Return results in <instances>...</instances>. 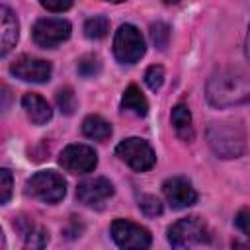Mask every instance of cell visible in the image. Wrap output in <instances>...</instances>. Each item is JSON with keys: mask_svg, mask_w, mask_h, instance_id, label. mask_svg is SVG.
<instances>
[{"mask_svg": "<svg viewBox=\"0 0 250 250\" xmlns=\"http://www.w3.org/2000/svg\"><path fill=\"white\" fill-rule=\"evenodd\" d=\"M207 100L215 107H232L250 102V72L234 66L215 70L207 80Z\"/></svg>", "mask_w": 250, "mask_h": 250, "instance_id": "6da1fadb", "label": "cell"}, {"mask_svg": "<svg viewBox=\"0 0 250 250\" xmlns=\"http://www.w3.org/2000/svg\"><path fill=\"white\" fill-rule=\"evenodd\" d=\"M207 143L219 158H238L246 150V133L240 123L221 121L207 129Z\"/></svg>", "mask_w": 250, "mask_h": 250, "instance_id": "7a4b0ae2", "label": "cell"}, {"mask_svg": "<svg viewBox=\"0 0 250 250\" xmlns=\"http://www.w3.org/2000/svg\"><path fill=\"white\" fill-rule=\"evenodd\" d=\"M209 240H211L209 229H207L205 221L197 215L184 217L168 229V242L172 248H180V250L193 248V246L207 244Z\"/></svg>", "mask_w": 250, "mask_h": 250, "instance_id": "3957f363", "label": "cell"}, {"mask_svg": "<svg viewBox=\"0 0 250 250\" xmlns=\"http://www.w3.org/2000/svg\"><path fill=\"white\" fill-rule=\"evenodd\" d=\"M66 193L64 178L55 170H41L33 174L25 182V195L43 201V203H59Z\"/></svg>", "mask_w": 250, "mask_h": 250, "instance_id": "277c9868", "label": "cell"}, {"mask_svg": "<svg viewBox=\"0 0 250 250\" xmlns=\"http://www.w3.org/2000/svg\"><path fill=\"white\" fill-rule=\"evenodd\" d=\"M145 55V39L141 31L131 25L123 23L113 35V57L121 64H135Z\"/></svg>", "mask_w": 250, "mask_h": 250, "instance_id": "5b68a950", "label": "cell"}, {"mask_svg": "<svg viewBox=\"0 0 250 250\" xmlns=\"http://www.w3.org/2000/svg\"><path fill=\"white\" fill-rule=\"evenodd\" d=\"M115 154L135 172H146L156 164V154L152 146L145 139H139V137L123 139L115 146Z\"/></svg>", "mask_w": 250, "mask_h": 250, "instance_id": "8992f818", "label": "cell"}, {"mask_svg": "<svg viewBox=\"0 0 250 250\" xmlns=\"http://www.w3.org/2000/svg\"><path fill=\"white\" fill-rule=\"evenodd\" d=\"M109 232L113 242L125 250H143L148 248L152 242L150 230L129 219H115L109 227Z\"/></svg>", "mask_w": 250, "mask_h": 250, "instance_id": "52a82bcc", "label": "cell"}, {"mask_svg": "<svg viewBox=\"0 0 250 250\" xmlns=\"http://www.w3.org/2000/svg\"><path fill=\"white\" fill-rule=\"evenodd\" d=\"M72 25L62 20V18H43L37 20L33 29H31V37L33 41L43 47V49H53L61 43H64L70 37Z\"/></svg>", "mask_w": 250, "mask_h": 250, "instance_id": "ba28073f", "label": "cell"}, {"mask_svg": "<svg viewBox=\"0 0 250 250\" xmlns=\"http://www.w3.org/2000/svg\"><path fill=\"white\" fill-rule=\"evenodd\" d=\"M59 164L72 174H88L98 166V154L92 146L74 143L62 148L59 156Z\"/></svg>", "mask_w": 250, "mask_h": 250, "instance_id": "9c48e42d", "label": "cell"}, {"mask_svg": "<svg viewBox=\"0 0 250 250\" xmlns=\"http://www.w3.org/2000/svg\"><path fill=\"white\" fill-rule=\"evenodd\" d=\"M10 72L23 80V82H47L53 74V66L49 61L45 59H37L31 55H20L12 64H10Z\"/></svg>", "mask_w": 250, "mask_h": 250, "instance_id": "30bf717a", "label": "cell"}, {"mask_svg": "<svg viewBox=\"0 0 250 250\" xmlns=\"http://www.w3.org/2000/svg\"><path fill=\"white\" fill-rule=\"evenodd\" d=\"M162 193L172 209H186L197 201V191L188 178L174 176L162 184Z\"/></svg>", "mask_w": 250, "mask_h": 250, "instance_id": "8fae6325", "label": "cell"}, {"mask_svg": "<svg viewBox=\"0 0 250 250\" xmlns=\"http://www.w3.org/2000/svg\"><path fill=\"white\" fill-rule=\"evenodd\" d=\"M113 184L107 178H90L78 184L76 199L86 207H100L113 195Z\"/></svg>", "mask_w": 250, "mask_h": 250, "instance_id": "7c38bea8", "label": "cell"}, {"mask_svg": "<svg viewBox=\"0 0 250 250\" xmlns=\"http://www.w3.org/2000/svg\"><path fill=\"white\" fill-rule=\"evenodd\" d=\"M21 107L25 109V115L35 125H45L53 117V109L47 104V100L35 92H27L21 98Z\"/></svg>", "mask_w": 250, "mask_h": 250, "instance_id": "4fadbf2b", "label": "cell"}, {"mask_svg": "<svg viewBox=\"0 0 250 250\" xmlns=\"http://www.w3.org/2000/svg\"><path fill=\"white\" fill-rule=\"evenodd\" d=\"M0 14H2V45H0V55L6 57L12 51V47L16 45V41H18L20 23H18L16 14L8 6H2Z\"/></svg>", "mask_w": 250, "mask_h": 250, "instance_id": "5bb4252c", "label": "cell"}, {"mask_svg": "<svg viewBox=\"0 0 250 250\" xmlns=\"http://www.w3.org/2000/svg\"><path fill=\"white\" fill-rule=\"evenodd\" d=\"M121 107H123V111H129L137 117H145L148 113V102L137 84H129L125 88L123 98H121Z\"/></svg>", "mask_w": 250, "mask_h": 250, "instance_id": "9a60e30c", "label": "cell"}, {"mask_svg": "<svg viewBox=\"0 0 250 250\" xmlns=\"http://www.w3.org/2000/svg\"><path fill=\"white\" fill-rule=\"evenodd\" d=\"M172 125L176 135L182 141H191L193 139V125H191V113L186 104H176L172 107Z\"/></svg>", "mask_w": 250, "mask_h": 250, "instance_id": "2e32d148", "label": "cell"}, {"mask_svg": "<svg viewBox=\"0 0 250 250\" xmlns=\"http://www.w3.org/2000/svg\"><path fill=\"white\" fill-rule=\"evenodd\" d=\"M14 227L20 229V232H21V236H23L27 248H43V246H47V242H49V232H47L45 229L35 227L31 221H21V219L14 221Z\"/></svg>", "mask_w": 250, "mask_h": 250, "instance_id": "e0dca14e", "label": "cell"}, {"mask_svg": "<svg viewBox=\"0 0 250 250\" xmlns=\"http://www.w3.org/2000/svg\"><path fill=\"white\" fill-rule=\"evenodd\" d=\"M82 133L84 137L88 139H94V141H105L111 137V125L102 117V115H88L84 121H82Z\"/></svg>", "mask_w": 250, "mask_h": 250, "instance_id": "ac0fdd59", "label": "cell"}, {"mask_svg": "<svg viewBox=\"0 0 250 250\" xmlns=\"http://www.w3.org/2000/svg\"><path fill=\"white\" fill-rule=\"evenodd\" d=\"M109 31V20L105 16H94V18H88L84 21V35L88 39H104Z\"/></svg>", "mask_w": 250, "mask_h": 250, "instance_id": "d6986e66", "label": "cell"}, {"mask_svg": "<svg viewBox=\"0 0 250 250\" xmlns=\"http://www.w3.org/2000/svg\"><path fill=\"white\" fill-rule=\"evenodd\" d=\"M55 100H57L59 109H61L64 115H72L74 109H76V105H78L76 96H74V90H72L70 86H62V88H59L57 94H55Z\"/></svg>", "mask_w": 250, "mask_h": 250, "instance_id": "ffe728a7", "label": "cell"}, {"mask_svg": "<svg viewBox=\"0 0 250 250\" xmlns=\"http://www.w3.org/2000/svg\"><path fill=\"white\" fill-rule=\"evenodd\" d=\"M150 39L158 51H164L170 43V25L164 21H156L150 25Z\"/></svg>", "mask_w": 250, "mask_h": 250, "instance_id": "44dd1931", "label": "cell"}, {"mask_svg": "<svg viewBox=\"0 0 250 250\" xmlns=\"http://www.w3.org/2000/svg\"><path fill=\"white\" fill-rule=\"evenodd\" d=\"M100 70H102V62L96 55H86L78 61V74L84 78H92V76L100 74Z\"/></svg>", "mask_w": 250, "mask_h": 250, "instance_id": "7402d4cb", "label": "cell"}, {"mask_svg": "<svg viewBox=\"0 0 250 250\" xmlns=\"http://www.w3.org/2000/svg\"><path fill=\"white\" fill-rule=\"evenodd\" d=\"M145 84L152 90V92H158L164 84V68L158 66V64H152L146 68L145 72Z\"/></svg>", "mask_w": 250, "mask_h": 250, "instance_id": "603a6c76", "label": "cell"}, {"mask_svg": "<svg viewBox=\"0 0 250 250\" xmlns=\"http://www.w3.org/2000/svg\"><path fill=\"white\" fill-rule=\"evenodd\" d=\"M139 209L146 215V217H156L162 213V203L156 195H141L139 199Z\"/></svg>", "mask_w": 250, "mask_h": 250, "instance_id": "cb8c5ba5", "label": "cell"}, {"mask_svg": "<svg viewBox=\"0 0 250 250\" xmlns=\"http://www.w3.org/2000/svg\"><path fill=\"white\" fill-rule=\"evenodd\" d=\"M12 184H14V180H12L10 170L8 168H2L0 170V203L2 205H6L8 199H10V195H12Z\"/></svg>", "mask_w": 250, "mask_h": 250, "instance_id": "d4e9b609", "label": "cell"}, {"mask_svg": "<svg viewBox=\"0 0 250 250\" xmlns=\"http://www.w3.org/2000/svg\"><path fill=\"white\" fill-rule=\"evenodd\" d=\"M72 2L74 0H39V4L49 10V12H55V14H61V12H66L72 8Z\"/></svg>", "mask_w": 250, "mask_h": 250, "instance_id": "484cf974", "label": "cell"}, {"mask_svg": "<svg viewBox=\"0 0 250 250\" xmlns=\"http://www.w3.org/2000/svg\"><path fill=\"white\" fill-rule=\"evenodd\" d=\"M234 225L244 236L250 238V209H240L234 217Z\"/></svg>", "mask_w": 250, "mask_h": 250, "instance_id": "4316f807", "label": "cell"}, {"mask_svg": "<svg viewBox=\"0 0 250 250\" xmlns=\"http://www.w3.org/2000/svg\"><path fill=\"white\" fill-rule=\"evenodd\" d=\"M244 55L250 62V25H248V33H246V39H244Z\"/></svg>", "mask_w": 250, "mask_h": 250, "instance_id": "83f0119b", "label": "cell"}, {"mask_svg": "<svg viewBox=\"0 0 250 250\" xmlns=\"http://www.w3.org/2000/svg\"><path fill=\"white\" fill-rule=\"evenodd\" d=\"M162 2H164V4H178L180 0H162Z\"/></svg>", "mask_w": 250, "mask_h": 250, "instance_id": "f1b7e54d", "label": "cell"}, {"mask_svg": "<svg viewBox=\"0 0 250 250\" xmlns=\"http://www.w3.org/2000/svg\"><path fill=\"white\" fill-rule=\"evenodd\" d=\"M105 2H113V4H119V2H125V0H105Z\"/></svg>", "mask_w": 250, "mask_h": 250, "instance_id": "f546056e", "label": "cell"}]
</instances>
